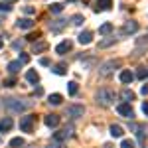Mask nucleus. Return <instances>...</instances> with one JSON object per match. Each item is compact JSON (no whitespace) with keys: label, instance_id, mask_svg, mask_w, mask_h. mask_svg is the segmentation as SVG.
<instances>
[{"label":"nucleus","instance_id":"nucleus-31","mask_svg":"<svg viewBox=\"0 0 148 148\" xmlns=\"http://www.w3.org/2000/svg\"><path fill=\"white\" fill-rule=\"evenodd\" d=\"M136 77H138V79H144V77H148V69H146V67H140V69L136 71Z\"/></svg>","mask_w":148,"mask_h":148},{"label":"nucleus","instance_id":"nucleus-37","mask_svg":"<svg viewBox=\"0 0 148 148\" xmlns=\"http://www.w3.org/2000/svg\"><path fill=\"white\" fill-rule=\"evenodd\" d=\"M18 61H20V63H28V61H30V56H28V53H20V59H18Z\"/></svg>","mask_w":148,"mask_h":148},{"label":"nucleus","instance_id":"nucleus-5","mask_svg":"<svg viewBox=\"0 0 148 148\" xmlns=\"http://www.w3.org/2000/svg\"><path fill=\"white\" fill-rule=\"evenodd\" d=\"M71 136H73V126H65V128L53 132V140H56V142H63V140H67V138H71Z\"/></svg>","mask_w":148,"mask_h":148},{"label":"nucleus","instance_id":"nucleus-20","mask_svg":"<svg viewBox=\"0 0 148 148\" xmlns=\"http://www.w3.org/2000/svg\"><path fill=\"white\" fill-rule=\"evenodd\" d=\"M61 101H63V97H61L59 93H53V95H49V97H47V103H49V105H53V107H56V105H61Z\"/></svg>","mask_w":148,"mask_h":148},{"label":"nucleus","instance_id":"nucleus-23","mask_svg":"<svg viewBox=\"0 0 148 148\" xmlns=\"http://www.w3.org/2000/svg\"><path fill=\"white\" fill-rule=\"evenodd\" d=\"M56 75H65L67 73V65L65 63H57V65H53V69H51Z\"/></svg>","mask_w":148,"mask_h":148},{"label":"nucleus","instance_id":"nucleus-36","mask_svg":"<svg viewBox=\"0 0 148 148\" xmlns=\"http://www.w3.org/2000/svg\"><path fill=\"white\" fill-rule=\"evenodd\" d=\"M136 44H138V46H148V36H142V38H138Z\"/></svg>","mask_w":148,"mask_h":148},{"label":"nucleus","instance_id":"nucleus-17","mask_svg":"<svg viewBox=\"0 0 148 148\" xmlns=\"http://www.w3.org/2000/svg\"><path fill=\"white\" fill-rule=\"evenodd\" d=\"M121 99H123V103L134 101V93L130 91V89H123V91H121Z\"/></svg>","mask_w":148,"mask_h":148},{"label":"nucleus","instance_id":"nucleus-25","mask_svg":"<svg viewBox=\"0 0 148 148\" xmlns=\"http://www.w3.org/2000/svg\"><path fill=\"white\" fill-rule=\"evenodd\" d=\"M114 42H116V38H103L101 42H99V47H101V49L103 47H111Z\"/></svg>","mask_w":148,"mask_h":148},{"label":"nucleus","instance_id":"nucleus-4","mask_svg":"<svg viewBox=\"0 0 148 148\" xmlns=\"http://www.w3.org/2000/svg\"><path fill=\"white\" fill-rule=\"evenodd\" d=\"M34 123H36L34 114L22 116V119H20V130H22V132H32V130H34Z\"/></svg>","mask_w":148,"mask_h":148},{"label":"nucleus","instance_id":"nucleus-24","mask_svg":"<svg viewBox=\"0 0 148 148\" xmlns=\"http://www.w3.org/2000/svg\"><path fill=\"white\" fill-rule=\"evenodd\" d=\"M111 8V0H99L97 2V6H95V10L101 12V10H109Z\"/></svg>","mask_w":148,"mask_h":148},{"label":"nucleus","instance_id":"nucleus-44","mask_svg":"<svg viewBox=\"0 0 148 148\" xmlns=\"http://www.w3.org/2000/svg\"><path fill=\"white\" fill-rule=\"evenodd\" d=\"M2 46H4V42H2V36H0V49H2Z\"/></svg>","mask_w":148,"mask_h":148},{"label":"nucleus","instance_id":"nucleus-28","mask_svg":"<svg viewBox=\"0 0 148 148\" xmlns=\"http://www.w3.org/2000/svg\"><path fill=\"white\" fill-rule=\"evenodd\" d=\"M83 22H85V18H83L81 14H75V16H71V24H75V26H81Z\"/></svg>","mask_w":148,"mask_h":148},{"label":"nucleus","instance_id":"nucleus-18","mask_svg":"<svg viewBox=\"0 0 148 148\" xmlns=\"http://www.w3.org/2000/svg\"><path fill=\"white\" fill-rule=\"evenodd\" d=\"M26 79L36 85V83L40 81V75H38V71H34V69H28V71H26Z\"/></svg>","mask_w":148,"mask_h":148},{"label":"nucleus","instance_id":"nucleus-7","mask_svg":"<svg viewBox=\"0 0 148 148\" xmlns=\"http://www.w3.org/2000/svg\"><path fill=\"white\" fill-rule=\"evenodd\" d=\"M65 113H67V116H71V119H79V116H83L85 109H83V105H69Z\"/></svg>","mask_w":148,"mask_h":148},{"label":"nucleus","instance_id":"nucleus-16","mask_svg":"<svg viewBox=\"0 0 148 148\" xmlns=\"http://www.w3.org/2000/svg\"><path fill=\"white\" fill-rule=\"evenodd\" d=\"M46 49H47L46 42H34V46H32V53H42V51H46Z\"/></svg>","mask_w":148,"mask_h":148},{"label":"nucleus","instance_id":"nucleus-27","mask_svg":"<svg viewBox=\"0 0 148 148\" xmlns=\"http://www.w3.org/2000/svg\"><path fill=\"white\" fill-rule=\"evenodd\" d=\"M67 91H69V95H77V91H79V85H77L75 81H69V83H67Z\"/></svg>","mask_w":148,"mask_h":148},{"label":"nucleus","instance_id":"nucleus-33","mask_svg":"<svg viewBox=\"0 0 148 148\" xmlns=\"http://www.w3.org/2000/svg\"><path fill=\"white\" fill-rule=\"evenodd\" d=\"M121 148H136V146H134L132 140H123V142H121Z\"/></svg>","mask_w":148,"mask_h":148},{"label":"nucleus","instance_id":"nucleus-14","mask_svg":"<svg viewBox=\"0 0 148 148\" xmlns=\"http://www.w3.org/2000/svg\"><path fill=\"white\" fill-rule=\"evenodd\" d=\"M65 24H67V20H56V22L49 24V30H51V32H61V30L65 28Z\"/></svg>","mask_w":148,"mask_h":148},{"label":"nucleus","instance_id":"nucleus-46","mask_svg":"<svg viewBox=\"0 0 148 148\" xmlns=\"http://www.w3.org/2000/svg\"><path fill=\"white\" fill-rule=\"evenodd\" d=\"M0 22H2V20H0Z\"/></svg>","mask_w":148,"mask_h":148},{"label":"nucleus","instance_id":"nucleus-38","mask_svg":"<svg viewBox=\"0 0 148 148\" xmlns=\"http://www.w3.org/2000/svg\"><path fill=\"white\" fill-rule=\"evenodd\" d=\"M91 65H95V57H89L87 61H83V67H91Z\"/></svg>","mask_w":148,"mask_h":148},{"label":"nucleus","instance_id":"nucleus-3","mask_svg":"<svg viewBox=\"0 0 148 148\" xmlns=\"http://www.w3.org/2000/svg\"><path fill=\"white\" fill-rule=\"evenodd\" d=\"M121 67V61L119 59H109V61H105V63H101L99 65V73H101L103 77H107V75H111L114 69Z\"/></svg>","mask_w":148,"mask_h":148},{"label":"nucleus","instance_id":"nucleus-10","mask_svg":"<svg viewBox=\"0 0 148 148\" xmlns=\"http://www.w3.org/2000/svg\"><path fill=\"white\" fill-rule=\"evenodd\" d=\"M16 26L20 28V30H30V28H34L36 22L32 20V18H20L18 22H16Z\"/></svg>","mask_w":148,"mask_h":148},{"label":"nucleus","instance_id":"nucleus-8","mask_svg":"<svg viewBox=\"0 0 148 148\" xmlns=\"http://www.w3.org/2000/svg\"><path fill=\"white\" fill-rule=\"evenodd\" d=\"M71 47H73V42L65 40V42H61V44L56 47V53H59V56H65L67 51H71Z\"/></svg>","mask_w":148,"mask_h":148},{"label":"nucleus","instance_id":"nucleus-40","mask_svg":"<svg viewBox=\"0 0 148 148\" xmlns=\"http://www.w3.org/2000/svg\"><path fill=\"white\" fill-rule=\"evenodd\" d=\"M140 93H142V95H148V83H144V85H142V89H140Z\"/></svg>","mask_w":148,"mask_h":148},{"label":"nucleus","instance_id":"nucleus-41","mask_svg":"<svg viewBox=\"0 0 148 148\" xmlns=\"http://www.w3.org/2000/svg\"><path fill=\"white\" fill-rule=\"evenodd\" d=\"M24 10H26V14H34V12H36V8H32V6H26Z\"/></svg>","mask_w":148,"mask_h":148},{"label":"nucleus","instance_id":"nucleus-42","mask_svg":"<svg viewBox=\"0 0 148 148\" xmlns=\"http://www.w3.org/2000/svg\"><path fill=\"white\" fill-rule=\"evenodd\" d=\"M142 113H144V114H146V116H148V101L144 103V105H142Z\"/></svg>","mask_w":148,"mask_h":148},{"label":"nucleus","instance_id":"nucleus-6","mask_svg":"<svg viewBox=\"0 0 148 148\" xmlns=\"http://www.w3.org/2000/svg\"><path fill=\"white\" fill-rule=\"evenodd\" d=\"M116 111H119L121 116H125V119H134V111H132L130 103H121V105L116 107Z\"/></svg>","mask_w":148,"mask_h":148},{"label":"nucleus","instance_id":"nucleus-9","mask_svg":"<svg viewBox=\"0 0 148 148\" xmlns=\"http://www.w3.org/2000/svg\"><path fill=\"white\" fill-rule=\"evenodd\" d=\"M77 40H79L81 46H87V44H91V42H93V32L85 30V32H81V34L77 36Z\"/></svg>","mask_w":148,"mask_h":148},{"label":"nucleus","instance_id":"nucleus-26","mask_svg":"<svg viewBox=\"0 0 148 148\" xmlns=\"http://www.w3.org/2000/svg\"><path fill=\"white\" fill-rule=\"evenodd\" d=\"M20 65H22V63H20L18 59H16V61H10V63H8V71L14 75V73H18V71H20Z\"/></svg>","mask_w":148,"mask_h":148},{"label":"nucleus","instance_id":"nucleus-43","mask_svg":"<svg viewBox=\"0 0 148 148\" xmlns=\"http://www.w3.org/2000/svg\"><path fill=\"white\" fill-rule=\"evenodd\" d=\"M47 148H61V144H59V142H53V144H49Z\"/></svg>","mask_w":148,"mask_h":148},{"label":"nucleus","instance_id":"nucleus-15","mask_svg":"<svg viewBox=\"0 0 148 148\" xmlns=\"http://www.w3.org/2000/svg\"><path fill=\"white\" fill-rule=\"evenodd\" d=\"M130 128L136 132V136H138V140L142 142L144 140V136H146V130H144V126H140V125H130Z\"/></svg>","mask_w":148,"mask_h":148},{"label":"nucleus","instance_id":"nucleus-39","mask_svg":"<svg viewBox=\"0 0 148 148\" xmlns=\"http://www.w3.org/2000/svg\"><path fill=\"white\" fill-rule=\"evenodd\" d=\"M40 63H42L44 67H47V65H49V59H47V57H42V59H40Z\"/></svg>","mask_w":148,"mask_h":148},{"label":"nucleus","instance_id":"nucleus-45","mask_svg":"<svg viewBox=\"0 0 148 148\" xmlns=\"http://www.w3.org/2000/svg\"><path fill=\"white\" fill-rule=\"evenodd\" d=\"M6 2H16V0H6Z\"/></svg>","mask_w":148,"mask_h":148},{"label":"nucleus","instance_id":"nucleus-19","mask_svg":"<svg viewBox=\"0 0 148 148\" xmlns=\"http://www.w3.org/2000/svg\"><path fill=\"white\" fill-rule=\"evenodd\" d=\"M119 77H121V83H125V85H128L130 81L134 79V75H132L130 71H121V75H119Z\"/></svg>","mask_w":148,"mask_h":148},{"label":"nucleus","instance_id":"nucleus-29","mask_svg":"<svg viewBox=\"0 0 148 148\" xmlns=\"http://www.w3.org/2000/svg\"><path fill=\"white\" fill-rule=\"evenodd\" d=\"M10 146H12V148L24 146V138H12V140H10Z\"/></svg>","mask_w":148,"mask_h":148},{"label":"nucleus","instance_id":"nucleus-13","mask_svg":"<svg viewBox=\"0 0 148 148\" xmlns=\"http://www.w3.org/2000/svg\"><path fill=\"white\" fill-rule=\"evenodd\" d=\"M12 126H14V123H12V119H10V116L2 119V121H0V132H8Z\"/></svg>","mask_w":148,"mask_h":148},{"label":"nucleus","instance_id":"nucleus-12","mask_svg":"<svg viewBox=\"0 0 148 148\" xmlns=\"http://www.w3.org/2000/svg\"><path fill=\"white\" fill-rule=\"evenodd\" d=\"M59 114H46V119H44V123H46V126H49V128H56L57 125H59Z\"/></svg>","mask_w":148,"mask_h":148},{"label":"nucleus","instance_id":"nucleus-22","mask_svg":"<svg viewBox=\"0 0 148 148\" xmlns=\"http://www.w3.org/2000/svg\"><path fill=\"white\" fill-rule=\"evenodd\" d=\"M113 32V24L111 22H105V24H101V28H99V34H103V36H109Z\"/></svg>","mask_w":148,"mask_h":148},{"label":"nucleus","instance_id":"nucleus-2","mask_svg":"<svg viewBox=\"0 0 148 148\" xmlns=\"http://www.w3.org/2000/svg\"><path fill=\"white\" fill-rule=\"evenodd\" d=\"M95 99H97V103H99L101 107H111V105L114 103V91L109 89V87H103V89L97 91Z\"/></svg>","mask_w":148,"mask_h":148},{"label":"nucleus","instance_id":"nucleus-21","mask_svg":"<svg viewBox=\"0 0 148 148\" xmlns=\"http://www.w3.org/2000/svg\"><path fill=\"white\" fill-rule=\"evenodd\" d=\"M123 134H125V130H123V126H121V125H113V126H111V136L121 138Z\"/></svg>","mask_w":148,"mask_h":148},{"label":"nucleus","instance_id":"nucleus-11","mask_svg":"<svg viewBox=\"0 0 148 148\" xmlns=\"http://www.w3.org/2000/svg\"><path fill=\"white\" fill-rule=\"evenodd\" d=\"M136 30H138V22H134V20H130V22H126L125 26H123V30H121V32H123L125 36H128V34H134Z\"/></svg>","mask_w":148,"mask_h":148},{"label":"nucleus","instance_id":"nucleus-1","mask_svg":"<svg viewBox=\"0 0 148 148\" xmlns=\"http://www.w3.org/2000/svg\"><path fill=\"white\" fill-rule=\"evenodd\" d=\"M2 105H4V109H8L10 113H24V111L30 109V103L28 101H24V99H14V97L4 99Z\"/></svg>","mask_w":148,"mask_h":148},{"label":"nucleus","instance_id":"nucleus-32","mask_svg":"<svg viewBox=\"0 0 148 148\" xmlns=\"http://www.w3.org/2000/svg\"><path fill=\"white\" fill-rule=\"evenodd\" d=\"M12 10V6H10V2H0V12H10Z\"/></svg>","mask_w":148,"mask_h":148},{"label":"nucleus","instance_id":"nucleus-30","mask_svg":"<svg viewBox=\"0 0 148 148\" xmlns=\"http://www.w3.org/2000/svg\"><path fill=\"white\" fill-rule=\"evenodd\" d=\"M49 10L53 12V14H59V12L63 10V4H59V2H56V4H51V6H49Z\"/></svg>","mask_w":148,"mask_h":148},{"label":"nucleus","instance_id":"nucleus-34","mask_svg":"<svg viewBox=\"0 0 148 148\" xmlns=\"http://www.w3.org/2000/svg\"><path fill=\"white\" fill-rule=\"evenodd\" d=\"M16 85V79L14 77H8V79H4V87H14Z\"/></svg>","mask_w":148,"mask_h":148},{"label":"nucleus","instance_id":"nucleus-35","mask_svg":"<svg viewBox=\"0 0 148 148\" xmlns=\"http://www.w3.org/2000/svg\"><path fill=\"white\" fill-rule=\"evenodd\" d=\"M40 36H42L40 32H36V34H28V36H26V40H30V42H36V40H38Z\"/></svg>","mask_w":148,"mask_h":148}]
</instances>
